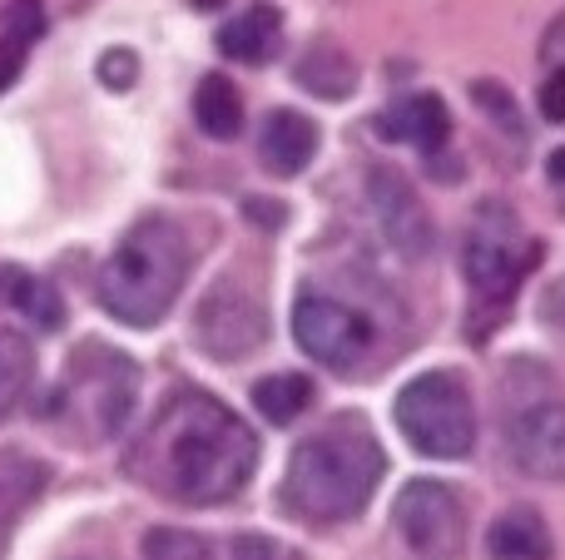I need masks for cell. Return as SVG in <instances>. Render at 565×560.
<instances>
[{
    "mask_svg": "<svg viewBox=\"0 0 565 560\" xmlns=\"http://www.w3.org/2000/svg\"><path fill=\"white\" fill-rule=\"evenodd\" d=\"M258 466V437L234 407L199 387H179L159 402L139 442L129 446L125 472L154 496L179 506L234 502Z\"/></svg>",
    "mask_w": 565,
    "mask_h": 560,
    "instance_id": "1",
    "label": "cell"
},
{
    "mask_svg": "<svg viewBox=\"0 0 565 560\" xmlns=\"http://www.w3.org/2000/svg\"><path fill=\"white\" fill-rule=\"evenodd\" d=\"M382 466L387 462H382L367 417L342 412L292 446L288 476H282V506L318 526L348 521L372 502Z\"/></svg>",
    "mask_w": 565,
    "mask_h": 560,
    "instance_id": "2",
    "label": "cell"
},
{
    "mask_svg": "<svg viewBox=\"0 0 565 560\" xmlns=\"http://www.w3.org/2000/svg\"><path fill=\"white\" fill-rule=\"evenodd\" d=\"M189 268H194V244H189L184 224L164 214H149L105 258V268L95 278V298L115 323L154 327L174 308Z\"/></svg>",
    "mask_w": 565,
    "mask_h": 560,
    "instance_id": "3",
    "label": "cell"
},
{
    "mask_svg": "<svg viewBox=\"0 0 565 560\" xmlns=\"http://www.w3.org/2000/svg\"><path fill=\"white\" fill-rule=\"evenodd\" d=\"M541 263V244L526 238L521 218L507 204L487 198L467 224V244H461V268L471 283V337H487L511 313L526 273Z\"/></svg>",
    "mask_w": 565,
    "mask_h": 560,
    "instance_id": "4",
    "label": "cell"
},
{
    "mask_svg": "<svg viewBox=\"0 0 565 560\" xmlns=\"http://www.w3.org/2000/svg\"><path fill=\"white\" fill-rule=\"evenodd\" d=\"M135 397H139V373L119 347L79 343L75 357H70V373L50 392L45 417L65 427L79 446H95L125 432Z\"/></svg>",
    "mask_w": 565,
    "mask_h": 560,
    "instance_id": "5",
    "label": "cell"
},
{
    "mask_svg": "<svg viewBox=\"0 0 565 560\" xmlns=\"http://www.w3.org/2000/svg\"><path fill=\"white\" fill-rule=\"evenodd\" d=\"M397 432L412 442V452L437 456V462H457L477 446V407L457 373H422L397 392Z\"/></svg>",
    "mask_w": 565,
    "mask_h": 560,
    "instance_id": "6",
    "label": "cell"
},
{
    "mask_svg": "<svg viewBox=\"0 0 565 560\" xmlns=\"http://www.w3.org/2000/svg\"><path fill=\"white\" fill-rule=\"evenodd\" d=\"M292 337L312 363L332 367L338 377H362L367 367H377V317L367 308H358L352 298L322 293L308 288L292 303Z\"/></svg>",
    "mask_w": 565,
    "mask_h": 560,
    "instance_id": "7",
    "label": "cell"
},
{
    "mask_svg": "<svg viewBox=\"0 0 565 560\" xmlns=\"http://www.w3.org/2000/svg\"><path fill=\"white\" fill-rule=\"evenodd\" d=\"M392 521L422 560H451L461 551V506L441 482H427V476L407 482L392 502Z\"/></svg>",
    "mask_w": 565,
    "mask_h": 560,
    "instance_id": "8",
    "label": "cell"
},
{
    "mask_svg": "<svg viewBox=\"0 0 565 560\" xmlns=\"http://www.w3.org/2000/svg\"><path fill=\"white\" fill-rule=\"evenodd\" d=\"M268 337L264 303L238 283H218L194 313V343L218 363H238Z\"/></svg>",
    "mask_w": 565,
    "mask_h": 560,
    "instance_id": "9",
    "label": "cell"
},
{
    "mask_svg": "<svg viewBox=\"0 0 565 560\" xmlns=\"http://www.w3.org/2000/svg\"><path fill=\"white\" fill-rule=\"evenodd\" d=\"M516 472L536 482H565V402H526L507 427Z\"/></svg>",
    "mask_w": 565,
    "mask_h": 560,
    "instance_id": "10",
    "label": "cell"
},
{
    "mask_svg": "<svg viewBox=\"0 0 565 560\" xmlns=\"http://www.w3.org/2000/svg\"><path fill=\"white\" fill-rule=\"evenodd\" d=\"M367 204H372V218H377L382 238H387L397 254L422 258L431 248V218L422 214L417 194H412V184L397 169H387V164L367 169Z\"/></svg>",
    "mask_w": 565,
    "mask_h": 560,
    "instance_id": "11",
    "label": "cell"
},
{
    "mask_svg": "<svg viewBox=\"0 0 565 560\" xmlns=\"http://www.w3.org/2000/svg\"><path fill=\"white\" fill-rule=\"evenodd\" d=\"M318 125H312L308 115H298V109H274V115L258 125V159H264L268 174L278 179H292L302 174V169L318 159Z\"/></svg>",
    "mask_w": 565,
    "mask_h": 560,
    "instance_id": "12",
    "label": "cell"
},
{
    "mask_svg": "<svg viewBox=\"0 0 565 560\" xmlns=\"http://www.w3.org/2000/svg\"><path fill=\"white\" fill-rule=\"evenodd\" d=\"M278 45H282V15L268 0L248 6L244 15H234L218 30V50H224L228 60H238V65H268V60L278 55Z\"/></svg>",
    "mask_w": 565,
    "mask_h": 560,
    "instance_id": "13",
    "label": "cell"
},
{
    "mask_svg": "<svg viewBox=\"0 0 565 560\" xmlns=\"http://www.w3.org/2000/svg\"><path fill=\"white\" fill-rule=\"evenodd\" d=\"M40 492H45V466L25 452H0V556Z\"/></svg>",
    "mask_w": 565,
    "mask_h": 560,
    "instance_id": "14",
    "label": "cell"
},
{
    "mask_svg": "<svg viewBox=\"0 0 565 560\" xmlns=\"http://www.w3.org/2000/svg\"><path fill=\"white\" fill-rule=\"evenodd\" d=\"M387 134L417 144L422 154H437L451 139V109L441 105L437 95H412L387 115Z\"/></svg>",
    "mask_w": 565,
    "mask_h": 560,
    "instance_id": "15",
    "label": "cell"
},
{
    "mask_svg": "<svg viewBox=\"0 0 565 560\" xmlns=\"http://www.w3.org/2000/svg\"><path fill=\"white\" fill-rule=\"evenodd\" d=\"M487 546L497 560H551L556 556V541H551L546 521H541L531 506H516V511L501 516V521L491 526Z\"/></svg>",
    "mask_w": 565,
    "mask_h": 560,
    "instance_id": "16",
    "label": "cell"
},
{
    "mask_svg": "<svg viewBox=\"0 0 565 560\" xmlns=\"http://www.w3.org/2000/svg\"><path fill=\"white\" fill-rule=\"evenodd\" d=\"M298 85L312 89L318 99H348L352 89H358V65H352V55H342L338 45L318 40V45H308L298 60Z\"/></svg>",
    "mask_w": 565,
    "mask_h": 560,
    "instance_id": "17",
    "label": "cell"
},
{
    "mask_svg": "<svg viewBox=\"0 0 565 560\" xmlns=\"http://www.w3.org/2000/svg\"><path fill=\"white\" fill-rule=\"evenodd\" d=\"M194 119L209 139H234L244 129V95L234 79L224 75H204L194 89Z\"/></svg>",
    "mask_w": 565,
    "mask_h": 560,
    "instance_id": "18",
    "label": "cell"
},
{
    "mask_svg": "<svg viewBox=\"0 0 565 560\" xmlns=\"http://www.w3.org/2000/svg\"><path fill=\"white\" fill-rule=\"evenodd\" d=\"M0 293H6V308H15V313H25L35 327H60L65 323V303H60V293L45 283V278L25 273V268H6L0 273Z\"/></svg>",
    "mask_w": 565,
    "mask_h": 560,
    "instance_id": "19",
    "label": "cell"
},
{
    "mask_svg": "<svg viewBox=\"0 0 565 560\" xmlns=\"http://www.w3.org/2000/svg\"><path fill=\"white\" fill-rule=\"evenodd\" d=\"M312 397H318V387H312V377H302V373H274V377H258L254 383V407L274 427L298 422V417L312 407Z\"/></svg>",
    "mask_w": 565,
    "mask_h": 560,
    "instance_id": "20",
    "label": "cell"
},
{
    "mask_svg": "<svg viewBox=\"0 0 565 560\" xmlns=\"http://www.w3.org/2000/svg\"><path fill=\"white\" fill-rule=\"evenodd\" d=\"M30 383H35V353H30V343L20 333L0 327V422L25 402Z\"/></svg>",
    "mask_w": 565,
    "mask_h": 560,
    "instance_id": "21",
    "label": "cell"
},
{
    "mask_svg": "<svg viewBox=\"0 0 565 560\" xmlns=\"http://www.w3.org/2000/svg\"><path fill=\"white\" fill-rule=\"evenodd\" d=\"M145 560H214L209 541H199L194 531H179V526H159L145 536Z\"/></svg>",
    "mask_w": 565,
    "mask_h": 560,
    "instance_id": "22",
    "label": "cell"
},
{
    "mask_svg": "<svg viewBox=\"0 0 565 560\" xmlns=\"http://www.w3.org/2000/svg\"><path fill=\"white\" fill-rule=\"evenodd\" d=\"M471 99H477V105L487 109L491 119H501V129H507V134H521V115H516V99H511L507 89L497 85V79H477V85H471Z\"/></svg>",
    "mask_w": 565,
    "mask_h": 560,
    "instance_id": "23",
    "label": "cell"
},
{
    "mask_svg": "<svg viewBox=\"0 0 565 560\" xmlns=\"http://www.w3.org/2000/svg\"><path fill=\"white\" fill-rule=\"evenodd\" d=\"M0 30H10V35H20V40L35 45L40 30H45V10H40V0H10V6L0 10Z\"/></svg>",
    "mask_w": 565,
    "mask_h": 560,
    "instance_id": "24",
    "label": "cell"
},
{
    "mask_svg": "<svg viewBox=\"0 0 565 560\" xmlns=\"http://www.w3.org/2000/svg\"><path fill=\"white\" fill-rule=\"evenodd\" d=\"M99 79H105L109 89H129L139 79V55L135 50H125V45L105 50V55H99Z\"/></svg>",
    "mask_w": 565,
    "mask_h": 560,
    "instance_id": "25",
    "label": "cell"
},
{
    "mask_svg": "<svg viewBox=\"0 0 565 560\" xmlns=\"http://www.w3.org/2000/svg\"><path fill=\"white\" fill-rule=\"evenodd\" d=\"M25 60H30V40H20V35H10V30H0V95H6V89L20 79Z\"/></svg>",
    "mask_w": 565,
    "mask_h": 560,
    "instance_id": "26",
    "label": "cell"
},
{
    "mask_svg": "<svg viewBox=\"0 0 565 560\" xmlns=\"http://www.w3.org/2000/svg\"><path fill=\"white\" fill-rule=\"evenodd\" d=\"M541 323H546V333L556 337V343H565V278H556V283L541 293Z\"/></svg>",
    "mask_w": 565,
    "mask_h": 560,
    "instance_id": "27",
    "label": "cell"
},
{
    "mask_svg": "<svg viewBox=\"0 0 565 560\" xmlns=\"http://www.w3.org/2000/svg\"><path fill=\"white\" fill-rule=\"evenodd\" d=\"M541 60L551 65V75H556V69L565 75V10L546 25V35H541Z\"/></svg>",
    "mask_w": 565,
    "mask_h": 560,
    "instance_id": "28",
    "label": "cell"
},
{
    "mask_svg": "<svg viewBox=\"0 0 565 560\" xmlns=\"http://www.w3.org/2000/svg\"><path fill=\"white\" fill-rule=\"evenodd\" d=\"M541 115L551 119V125H565V75L556 69V75L541 85Z\"/></svg>",
    "mask_w": 565,
    "mask_h": 560,
    "instance_id": "29",
    "label": "cell"
},
{
    "mask_svg": "<svg viewBox=\"0 0 565 560\" xmlns=\"http://www.w3.org/2000/svg\"><path fill=\"white\" fill-rule=\"evenodd\" d=\"M244 218H248V224H264V228H282V218H288V214H282L278 198H248Z\"/></svg>",
    "mask_w": 565,
    "mask_h": 560,
    "instance_id": "30",
    "label": "cell"
},
{
    "mask_svg": "<svg viewBox=\"0 0 565 560\" xmlns=\"http://www.w3.org/2000/svg\"><path fill=\"white\" fill-rule=\"evenodd\" d=\"M234 556L238 560H274V541H268V536H238Z\"/></svg>",
    "mask_w": 565,
    "mask_h": 560,
    "instance_id": "31",
    "label": "cell"
},
{
    "mask_svg": "<svg viewBox=\"0 0 565 560\" xmlns=\"http://www.w3.org/2000/svg\"><path fill=\"white\" fill-rule=\"evenodd\" d=\"M546 174L556 179V184H565V144L556 149V154H551V164H546Z\"/></svg>",
    "mask_w": 565,
    "mask_h": 560,
    "instance_id": "32",
    "label": "cell"
},
{
    "mask_svg": "<svg viewBox=\"0 0 565 560\" xmlns=\"http://www.w3.org/2000/svg\"><path fill=\"white\" fill-rule=\"evenodd\" d=\"M224 0H194V10H218Z\"/></svg>",
    "mask_w": 565,
    "mask_h": 560,
    "instance_id": "33",
    "label": "cell"
}]
</instances>
